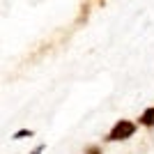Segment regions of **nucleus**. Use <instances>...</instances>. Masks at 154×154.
I'll list each match as a JSON object with an SVG mask.
<instances>
[{"instance_id": "f257e3e1", "label": "nucleus", "mask_w": 154, "mask_h": 154, "mask_svg": "<svg viewBox=\"0 0 154 154\" xmlns=\"http://www.w3.org/2000/svg\"><path fill=\"white\" fill-rule=\"evenodd\" d=\"M134 134H136V124L129 122V120H120L115 127L110 129L108 140H110V143H115V140H127V138H131Z\"/></svg>"}, {"instance_id": "f03ea898", "label": "nucleus", "mask_w": 154, "mask_h": 154, "mask_svg": "<svg viewBox=\"0 0 154 154\" xmlns=\"http://www.w3.org/2000/svg\"><path fill=\"white\" fill-rule=\"evenodd\" d=\"M140 124H149V127H154V106H152V108H147L145 113H143Z\"/></svg>"}, {"instance_id": "7ed1b4c3", "label": "nucleus", "mask_w": 154, "mask_h": 154, "mask_svg": "<svg viewBox=\"0 0 154 154\" xmlns=\"http://www.w3.org/2000/svg\"><path fill=\"white\" fill-rule=\"evenodd\" d=\"M23 136H32V131H30V129H23V131H19L14 138H23Z\"/></svg>"}, {"instance_id": "20e7f679", "label": "nucleus", "mask_w": 154, "mask_h": 154, "mask_svg": "<svg viewBox=\"0 0 154 154\" xmlns=\"http://www.w3.org/2000/svg\"><path fill=\"white\" fill-rule=\"evenodd\" d=\"M42 149H44V145H39V147L35 149V152H32V154H42Z\"/></svg>"}, {"instance_id": "39448f33", "label": "nucleus", "mask_w": 154, "mask_h": 154, "mask_svg": "<svg viewBox=\"0 0 154 154\" xmlns=\"http://www.w3.org/2000/svg\"><path fill=\"white\" fill-rule=\"evenodd\" d=\"M88 154H99V149H90V152H88Z\"/></svg>"}]
</instances>
